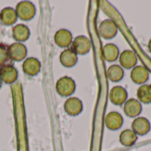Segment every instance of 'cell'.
Wrapping results in <instances>:
<instances>
[{"instance_id": "cell-1", "label": "cell", "mask_w": 151, "mask_h": 151, "mask_svg": "<svg viewBox=\"0 0 151 151\" xmlns=\"http://www.w3.org/2000/svg\"><path fill=\"white\" fill-rule=\"evenodd\" d=\"M76 89V84L74 80L70 77H60L56 84L57 93L62 97L71 96Z\"/></svg>"}, {"instance_id": "cell-2", "label": "cell", "mask_w": 151, "mask_h": 151, "mask_svg": "<svg viewBox=\"0 0 151 151\" xmlns=\"http://www.w3.org/2000/svg\"><path fill=\"white\" fill-rule=\"evenodd\" d=\"M18 18L22 20H30L35 15V6L29 1L19 2L15 8Z\"/></svg>"}, {"instance_id": "cell-3", "label": "cell", "mask_w": 151, "mask_h": 151, "mask_svg": "<svg viewBox=\"0 0 151 151\" xmlns=\"http://www.w3.org/2000/svg\"><path fill=\"white\" fill-rule=\"evenodd\" d=\"M8 56L11 61H23L27 54V49L22 43H13L7 47Z\"/></svg>"}, {"instance_id": "cell-4", "label": "cell", "mask_w": 151, "mask_h": 151, "mask_svg": "<svg viewBox=\"0 0 151 151\" xmlns=\"http://www.w3.org/2000/svg\"><path fill=\"white\" fill-rule=\"evenodd\" d=\"M91 48L90 40L85 36H76L72 43V50L78 55H85L87 54Z\"/></svg>"}, {"instance_id": "cell-5", "label": "cell", "mask_w": 151, "mask_h": 151, "mask_svg": "<svg viewBox=\"0 0 151 151\" xmlns=\"http://www.w3.org/2000/svg\"><path fill=\"white\" fill-rule=\"evenodd\" d=\"M64 109L65 113L69 116H78L81 113L83 109L82 101L76 97H70L65 101L64 104Z\"/></svg>"}, {"instance_id": "cell-6", "label": "cell", "mask_w": 151, "mask_h": 151, "mask_svg": "<svg viewBox=\"0 0 151 151\" xmlns=\"http://www.w3.org/2000/svg\"><path fill=\"white\" fill-rule=\"evenodd\" d=\"M99 33L100 36L105 39L113 38L118 32V28L115 22L111 20H104L99 25Z\"/></svg>"}, {"instance_id": "cell-7", "label": "cell", "mask_w": 151, "mask_h": 151, "mask_svg": "<svg viewBox=\"0 0 151 151\" xmlns=\"http://www.w3.org/2000/svg\"><path fill=\"white\" fill-rule=\"evenodd\" d=\"M19 77V72L12 65H4L0 68V78L3 83L11 85L14 83Z\"/></svg>"}, {"instance_id": "cell-8", "label": "cell", "mask_w": 151, "mask_h": 151, "mask_svg": "<svg viewBox=\"0 0 151 151\" xmlns=\"http://www.w3.org/2000/svg\"><path fill=\"white\" fill-rule=\"evenodd\" d=\"M73 35L72 33L67 29H59L56 32L54 36V41L55 44L61 47V48H66L69 47L73 43Z\"/></svg>"}, {"instance_id": "cell-9", "label": "cell", "mask_w": 151, "mask_h": 151, "mask_svg": "<svg viewBox=\"0 0 151 151\" xmlns=\"http://www.w3.org/2000/svg\"><path fill=\"white\" fill-rule=\"evenodd\" d=\"M22 69L27 76L35 77L41 70V62L35 57L27 58L22 64Z\"/></svg>"}, {"instance_id": "cell-10", "label": "cell", "mask_w": 151, "mask_h": 151, "mask_svg": "<svg viewBox=\"0 0 151 151\" xmlns=\"http://www.w3.org/2000/svg\"><path fill=\"white\" fill-rule=\"evenodd\" d=\"M127 92L122 86H114L110 92V100L114 105H122L127 101Z\"/></svg>"}, {"instance_id": "cell-11", "label": "cell", "mask_w": 151, "mask_h": 151, "mask_svg": "<svg viewBox=\"0 0 151 151\" xmlns=\"http://www.w3.org/2000/svg\"><path fill=\"white\" fill-rule=\"evenodd\" d=\"M131 79L138 85H144L150 77L149 70L143 66H135L131 71Z\"/></svg>"}, {"instance_id": "cell-12", "label": "cell", "mask_w": 151, "mask_h": 151, "mask_svg": "<svg viewBox=\"0 0 151 151\" xmlns=\"http://www.w3.org/2000/svg\"><path fill=\"white\" fill-rule=\"evenodd\" d=\"M142 104L136 99H129L124 104V111L129 117H137L142 113Z\"/></svg>"}, {"instance_id": "cell-13", "label": "cell", "mask_w": 151, "mask_h": 151, "mask_svg": "<svg viewBox=\"0 0 151 151\" xmlns=\"http://www.w3.org/2000/svg\"><path fill=\"white\" fill-rule=\"evenodd\" d=\"M123 117L121 116V114L116 111L110 112L105 117V125L108 129L112 131L119 129L123 125Z\"/></svg>"}, {"instance_id": "cell-14", "label": "cell", "mask_w": 151, "mask_h": 151, "mask_svg": "<svg viewBox=\"0 0 151 151\" xmlns=\"http://www.w3.org/2000/svg\"><path fill=\"white\" fill-rule=\"evenodd\" d=\"M150 123L146 117H137L132 123V130L137 135H145L150 131Z\"/></svg>"}, {"instance_id": "cell-15", "label": "cell", "mask_w": 151, "mask_h": 151, "mask_svg": "<svg viewBox=\"0 0 151 151\" xmlns=\"http://www.w3.org/2000/svg\"><path fill=\"white\" fill-rule=\"evenodd\" d=\"M59 61L64 67L72 68L76 65L78 61V55L72 50V48H67L60 53Z\"/></svg>"}, {"instance_id": "cell-16", "label": "cell", "mask_w": 151, "mask_h": 151, "mask_svg": "<svg viewBox=\"0 0 151 151\" xmlns=\"http://www.w3.org/2000/svg\"><path fill=\"white\" fill-rule=\"evenodd\" d=\"M119 62L124 69H134L137 63V57L135 53L131 50H126L119 54Z\"/></svg>"}, {"instance_id": "cell-17", "label": "cell", "mask_w": 151, "mask_h": 151, "mask_svg": "<svg viewBox=\"0 0 151 151\" xmlns=\"http://www.w3.org/2000/svg\"><path fill=\"white\" fill-rule=\"evenodd\" d=\"M18 20L16 11L12 7H5L0 12V21L4 26H12Z\"/></svg>"}, {"instance_id": "cell-18", "label": "cell", "mask_w": 151, "mask_h": 151, "mask_svg": "<svg viewBox=\"0 0 151 151\" xmlns=\"http://www.w3.org/2000/svg\"><path fill=\"white\" fill-rule=\"evenodd\" d=\"M30 36V29L24 24H18L12 28V37L18 42L22 43L27 41Z\"/></svg>"}, {"instance_id": "cell-19", "label": "cell", "mask_w": 151, "mask_h": 151, "mask_svg": "<svg viewBox=\"0 0 151 151\" xmlns=\"http://www.w3.org/2000/svg\"><path fill=\"white\" fill-rule=\"evenodd\" d=\"M103 56L106 61H115L119 57V50L114 44H107L103 48Z\"/></svg>"}, {"instance_id": "cell-20", "label": "cell", "mask_w": 151, "mask_h": 151, "mask_svg": "<svg viewBox=\"0 0 151 151\" xmlns=\"http://www.w3.org/2000/svg\"><path fill=\"white\" fill-rule=\"evenodd\" d=\"M137 140H138L137 134L133 130H130V129L124 130L123 132H121L119 135L120 143L125 147H131L134 145Z\"/></svg>"}, {"instance_id": "cell-21", "label": "cell", "mask_w": 151, "mask_h": 151, "mask_svg": "<svg viewBox=\"0 0 151 151\" xmlns=\"http://www.w3.org/2000/svg\"><path fill=\"white\" fill-rule=\"evenodd\" d=\"M137 97L140 102L149 104L151 102V85L144 84L137 91Z\"/></svg>"}, {"instance_id": "cell-22", "label": "cell", "mask_w": 151, "mask_h": 151, "mask_svg": "<svg viewBox=\"0 0 151 151\" xmlns=\"http://www.w3.org/2000/svg\"><path fill=\"white\" fill-rule=\"evenodd\" d=\"M108 78L112 82H119L124 77V70L121 66L112 65L107 70Z\"/></svg>"}, {"instance_id": "cell-23", "label": "cell", "mask_w": 151, "mask_h": 151, "mask_svg": "<svg viewBox=\"0 0 151 151\" xmlns=\"http://www.w3.org/2000/svg\"><path fill=\"white\" fill-rule=\"evenodd\" d=\"M9 60L7 46L3 44H0V68L4 67L7 61Z\"/></svg>"}, {"instance_id": "cell-24", "label": "cell", "mask_w": 151, "mask_h": 151, "mask_svg": "<svg viewBox=\"0 0 151 151\" xmlns=\"http://www.w3.org/2000/svg\"><path fill=\"white\" fill-rule=\"evenodd\" d=\"M149 50H150V52L151 53V39L150 40V42H149Z\"/></svg>"}, {"instance_id": "cell-25", "label": "cell", "mask_w": 151, "mask_h": 151, "mask_svg": "<svg viewBox=\"0 0 151 151\" xmlns=\"http://www.w3.org/2000/svg\"><path fill=\"white\" fill-rule=\"evenodd\" d=\"M2 84H3V82H2V80H1V78H0V88H1V86H2Z\"/></svg>"}]
</instances>
